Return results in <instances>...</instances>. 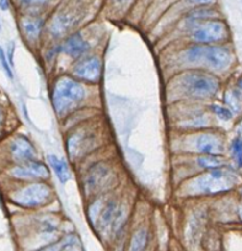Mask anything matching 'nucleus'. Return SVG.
Here are the masks:
<instances>
[{"label": "nucleus", "mask_w": 242, "mask_h": 251, "mask_svg": "<svg viewBox=\"0 0 242 251\" xmlns=\"http://www.w3.org/2000/svg\"><path fill=\"white\" fill-rule=\"evenodd\" d=\"M235 182V177L231 173L224 169H213L209 173L195 178L191 187L195 192L207 195H214L229 190Z\"/></svg>", "instance_id": "f03ea898"}, {"label": "nucleus", "mask_w": 242, "mask_h": 251, "mask_svg": "<svg viewBox=\"0 0 242 251\" xmlns=\"http://www.w3.org/2000/svg\"><path fill=\"white\" fill-rule=\"evenodd\" d=\"M231 154H232V159L235 160V163L237 164V166H240V168H241L242 166V138L241 137H237L236 139H234V141H232Z\"/></svg>", "instance_id": "a211bd4d"}, {"label": "nucleus", "mask_w": 242, "mask_h": 251, "mask_svg": "<svg viewBox=\"0 0 242 251\" xmlns=\"http://www.w3.org/2000/svg\"><path fill=\"white\" fill-rule=\"evenodd\" d=\"M74 74L88 81H97L101 75V62L97 57H88L80 60L74 68Z\"/></svg>", "instance_id": "0eeeda50"}, {"label": "nucleus", "mask_w": 242, "mask_h": 251, "mask_svg": "<svg viewBox=\"0 0 242 251\" xmlns=\"http://www.w3.org/2000/svg\"><path fill=\"white\" fill-rule=\"evenodd\" d=\"M84 98L85 89L74 79L63 76L55 83L53 91V105L58 115H64L80 101H83Z\"/></svg>", "instance_id": "f257e3e1"}, {"label": "nucleus", "mask_w": 242, "mask_h": 251, "mask_svg": "<svg viewBox=\"0 0 242 251\" xmlns=\"http://www.w3.org/2000/svg\"><path fill=\"white\" fill-rule=\"evenodd\" d=\"M226 26L221 21H208L200 24L193 32V38L199 43H212L226 38Z\"/></svg>", "instance_id": "39448f33"}, {"label": "nucleus", "mask_w": 242, "mask_h": 251, "mask_svg": "<svg viewBox=\"0 0 242 251\" xmlns=\"http://www.w3.org/2000/svg\"><path fill=\"white\" fill-rule=\"evenodd\" d=\"M213 14V11L210 10H205V9H202V10H195L193 11L192 14H191L190 16H188V21H190L191 24H195V25H199V21L204 20V19L209 18L210 15Z\"/></svg>", "instance_id": "aec40b11"}, {"label": "nucleus", "mask_w": 242, "mask_h": 251, "mask_svg": "<svg viewBox=\"0 0 242 251\" xmlns=\"http://www.w3.org/2000/svg\"><path fill=\"white\" fill-rule=\"evenodd\" d=\"M192 3H195V4H208L210 3L212 0H191Z\"/></svg>", "instance_id": "bb28decb"}, {"label": "nucleus", "mask_w": 242, "mask_h": 251, "mask_svg": "<svg viewBox=\"0 0 242 251\" xmlns=\"http://www.w3.org/2000/svg\"><path fill=\"white\" fill-rule=\"evenodd\" d=\"M52 197V188L46 183H32L13 195L11 200L24 207H38L47 203Z\"/></svg>", "instance_id": "20e7f679"}, {"label": "nucleus", "mask_w": 242, "mask_h": 251, "mask_svg": "<svg viewBox=\"0 0 242 251\" xmlns=\"http://www.w3.org/2000/svg\"><path fill=\"white\" fill-rule=\"evenodd\" d=\"M65 243V241H64ZM64 243H55V244H52V245L49 246H46V248L41 249L40 251H62L63 248H64Z\"/></svg>", "instance_id": "b1692460"}, {"label": "nucleus", "mask_w": 242, "mask_h": 251, "mask_svg": "<svg viewBox=\"0 0 242 251\" xmlns=\"http://www.w3.org/2000/svg\"><path fill=\"white\" fill-rule=\"evenodd\" d=\"M240 216H241V218H242V207L240 208Z\"/></svg>", "instance_id": "7c9ffc66"}, {"label": "nucleus", "mask_w": 242, "mask_h": 251, "mask_svg": "<svg viewBox=\"0 0 242 251\" xmlns=\"http://www.w3.org/2000/svg\"><path fill=\"white\" fill-rule=\"evenodd\" d=\"M224 159L220 158V155H204L200 156L198 159V164L199 166L205 169H209V170H213V169H219L220 166H222L224 164Z\"/></svg>", "instance_id": "dca6fc26"}, {"label": "nucleus", "mask_w": 242, "mask_h": 251, "mask_svg": "<svg viewBox=\"0 0 242 251\" xmlns=\"http://www.w3.org/2000/svg\"><path fill=\"white\" fill-rule=\"evenodd\" d=\"M20 1L27 6H40L47 3V0H20Z\"/></svg>", "instance_id": "393cba45"}, {"label": "nucleus", "mask_w": 242, "mask_h": 251, "mask_svg": "<svg viewBox=\"0 0 242 251\" xmlns=\"http://www.w3.org/2000/svg\"><path fill=\"white\" fill-rule=\"evenodd\" d=\"M212 111L222 121H229L231 120L232 113L229 108L224 107V106H219V105H213L212 106Z\"/></svg>", "instance_id": "412c9836"}, {"label": "nucleus", "mask_w": 242, "mask_h": 251, "mask_svg": "<svg viewBox=\"0 0 242 251\" xmlns=\"http://www.w3.org/2000/svg\"><path fill=\"white\" fill-rule=\"evenodd\" d=\"M48 161H49L50 166L53 168V170H54L55 175H57V177L59 178L60 182L62 183L67 182V181L70 178V173L67 164H65L62 159H59L55 155L48 156Z\"/></svg>", "instance_id": "4468645a"}, {"label": "nucleus", "mask_w": 242, "mask_h": 251, "mask_svg": "<svg viewBox=\"0 0 242 251\" xmlns=\"http://www.w3.org/2000/svg\"><path fill=\"white\" fill-rule=\"evenodd\" d=\"M182 86L188 94L197 98L214 95L219 89V80L215 76L199 72H191L183 75Z\"/></svg>", "instance_id": "7ed1b4c3"}, {"label": "nucleus", "mask_w": 242, "mask_h": 251, "mask_svg": "<svg viewBox=\"0 0 242 251\" xmlns=\"http://www.w3.org/2000/svg\"><path fill=\"white\" fill-rule=\"evenodd\" d=\"M226 102L232 110L240 111L241 110V103H242L241 94H240L237 90H231L229 94H227Z\"/></svg>", "instance_id": "6ab92c4d"}, {"label": "nucleus", "mask_w": 242, "mask_h": 251, "mask_svg": "<svg viewBox=\"0 0 242 251\" xmlns=\"http://www.w3.org/2000/svg\"><path fill=\"white\" fill-rule=\"evenodd\" d=\"M11 175L18 178H43L49 176L47 166L38 161H26L24 165L11 169Z\"/></svg>", "instance_id": "6e6552de"}, {"label": "nucleus", "mask_w": 242, "mask_h": 251, "mask_svg": "<svg viewBox=\"0 0 242 251\" xmlns=\"http://www.w3.org/2000/svg\"><path fill=\"white\" fill-rule=\"evenodd\" d=\"M1 120H3V113H1V111H0V122H1Z\"/></svg>", "instance_id": "c756f323"}, {"label": "nucleus", "mask_w": 242, "mask_h": 251, "mask_svg": "<svg viewBox=\"0 0 242 251\" xmlns=\"http://www.w3.org/2000/svg\"><path fill=\"white\" fill-rule=\"evenodd\" d=\"M21 26L28 38H37L42 30V20L33 16H26L21 20Z\"/></svg>", "instance_id": "ddd939ff"}, {"label": "nucleus", "mask_w": 242, "mask_h": 251, "mask_svg": "<svg viewBox=\"0 0 242 251\" xmlns=\"http://www.w3.org/2000/svg\"><path fill=\"white\" fill-rule=\"evenodd\" d=\"M0 62H1V66H3L4 71L6 72V74H8L9 78H13V73H11V69H10V67H9V63L6 62L5 54H4V50L1 47H0Z\"/></svg>", "instance_id": "4be33fe9"}, {"label": "nucleus", "mask_w": 242, "mask_h": 251, "mask_svg": "<svg viewBox=\"0 0 242 251\" xmlns=\"http://www.w3.org/2000/svg\"><path fill=\"white\" fill-rule=\"evenodd\" d=\"M197 149L203 154L207 155H220L224 151L222 143L214 134H202L197 138L195 142Z\"/></svg>", "instance_id": "9d476101"}, {"label": "nucleus", "mask_w": 242, "mask_h": 251, "mask_svg": "<svg viewBox=\"0 0 242 251\" xmlns=\"http://www.w3.org/2000/svg\"><path fill=\"white\" fill-rule=\"evenodd\" d=\"M118 3H121V4H123V3H128V1H129V0H117Z\"/></svg>", "instance_id": "c85d7f7f"}, {"label": "nucleus", "mask_w": 242, "mask_h": 251, "mask_svg": "<svg viewBox=\"0 0 242 251\" xmlns=\"http://www.w3.org/2000/svg\"><path fill=\"white\" fill-rule=\"evenodd\" d=\"M73 21L69 16L67 15L57 16V18L54 19V21L52 23V25H50V32L55 36L62 35V33H64L65 31L70 27Z\"/></svg>", "instance_id": "2eb2a0df"}, {"label": "nucleus", "mask_w": 242, "mask_h": 251, "mask_svg": "<svg viewBox=\"0 0 242 251\" xmlns=\"http://www.w3.org/2000/svg\"><path fill=\"white\" fill-rule=\"evenodd\" d=\"M11 154H13L16 160L26 163V161L33 160L36 155V151L27 138L18 137L11 143Z\"/></svg>", "instance_id": "1a4fd4ad"}, {"label": "nucleus", "mask_w": 242, "mask_h": 251, "mask_svg": "<svg viewBox=\"0 0 242 251\" xmlns=\"http://www.w3.org/2000/svg\"><path fill=\"white\" fill-rule=\"evenodd\" d=\"M108 177V169L103 165H97L89 173L88 178H86V186L90 190H96L101 187L106 182Z\"/></svg>", "instance_id": "f8f14e48"}, {"label": "nucleus", "mask_w": 242, "mask_h": 251, "mask_svg": "<svg viewBox=\"0 0 242 251\" xmlns=\"http://www.w3.org/2000/svg\"><path fill=\"white\" fill-rule=\"evenodd\" d=\"M146 231L144 229H139L137 233L133 235L132 241H130V250L129 251H144L146 246Z\"/></svg>", "instance_id": "f3484780"}, {"label": "nucleus", "mask_w": 242, "mask_h": 251, "mask_svg": "<svg viewBox=\"0 0 242 251\" xmlns=\"http://www.w3.org/2000/svg\"><path fill=\"white\" fill-rule=\"evenodd\" d=\"M9 5H10L9 0H0V8H1V10H8Z\"/></svg>", "instance_id": "a878e982"}, {"label": "nucleus", "mask_w": 242, "mask_h": 251, "mask_svg": "<svg viewBox=\"0 0 242 251\" xmlns=\"http://www.w3.org/2000/svg\"><path fill=\"white\" fill-rule=\"evenodd\" d=\"M89 50V43L81 37L80 33L70 36L63 45V52L73 58H77L83 55Z\"/></svg>", "instance_id": "9b49d317"}, {"label": "nucleus", "mask_w": 242, "mask_h": 251, "mask_svg": "<svg viewBox=\"0 0 242 251\" xmlns=\"http://www.w3.org/2000/svg\"><path fill=\"white\" fill-rule=\"evenodd\" d=\"M200 63H205L208 67L213 69H225L231 63V53L224 47H204Z\"/></svg>", "instance_id": "423d86ee"}, {"label": "nucleus", "mask_w": 242, "mask_h": 251, "mask_svg": "<svg viewBox=\"0 0 242 251\" xmlns=\"http://www.w3.org/2000/svg\"><path fill=\"white\" fill-rule=\"evenodd\" d=\"M239 89L241 90V93H242V79L239 81Z\"/></svg>", "instance_id": "cd10ccee"}, {"label": "nucleus", "mask_w": 242, "mask_h": 251, "mask_svg": "<svg viewBox=\"0 0 242 251\" xmlns=\"http://www.w3.org/2000/svg\"><path fill=\"white\" fill-rule=\"evenodd\" d=\"M62 251H81V248L73 239H69V240H65L64 248H63Z\"/></svg>", "instance_id": "5701e85b"}]
</instances>
